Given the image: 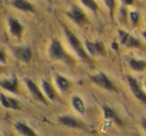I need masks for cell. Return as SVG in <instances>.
Listing matches in <instances>:
<instances>
[{
    "label": "cell",
    "instance_id": "6da1fadb",
    "mask_svg": "<svg viewBox=\"0 0 146 136\" xmlns=\"http://www.w3.org/2000/svg\"><path fill=\"white\" fill-rule=\"evenodd\" d=\"M49 55L54 60H62L64 62L70 63L71 59L68 55L65 53L58 40H53L49 47Z\"/></svg>",
    "mask_w": 146,
    "mask_h": 136
},
{
    "label": "cell",
    "instance_id": "7a4b0ae2",
    "mask_svg": "<svg viewBox=\"0 0 146 136\" xmlns=\"http://www.w3.org/2000/svg\"><path fill=\"white\" fill-rule=\"evenodd\" d=\"M64 30H65V33H66V36H67V38H68V41H69V43L71 44V46L73 47V49L76 51V53H77L78 55H79L81 58H83V59H85V60H87L88 59V56H87V54H86V52L84 51V49H83V47H82V45H81V43H80V41L78 40V38L75 36V35L73 34L72 32H71L69 29H67L66 27L64 28Z\"/></svg>",
    "mask_w": 146,
    "mask_h": 136
},
{
    "label": "cell",
    "instance_id": "3957f363",
    "mask_svg": "<svg viewBox=\"0 0 146 136\" xmlns=\"http://www.w3.org/2000/svg\"><path fill=\"white\" fill-rule=\"evenodd\" d=\"M91 79H92V81H94L96 84H98L100 87L104 88V89H107V90H109V91H114V90H115L113 84L110 82V80L107 78V76H106L105 74L101 73V72L94 76H91Z\"/></svg>",
    "mask_w": 146,
    "mask_h": 136
},
{
    "label": "cell",
    "instance_id": "277c9868",
    "mask_svg": "<svg viewBox=\"0 0 146 136\" xmlns=\"http://www.w3.org/2000/svg\"><path fill=\"white\" fill-rule=\"evenodd\" d=\"M127 79H128L129 86H130V88H131L134 95H135L139 100H141V101H143L146 103V94L142 91V89L140 88L139 84H138V82L136 81V79H134V78L131 77V76H128Z\"/></svg>",
    "mask_w": 146,
    "mask_h": 136
},
{
    "label": "cell",
    "instance_id": "5b68a950",
    "mask_svg": "<svg viewBox=\"0 0 146 136\" xmlns=\"http://www.w3.org/2000/svg\"><path fill=\"white\" fill-rule=\"evenodd\" d=\"M86 48H87L88 52L91 55H96V54H105V50H104V46L101 42H95L91 43L89 41H86L85 42Z\"/></svg>",
    "mask_w": 146,
    "mask_h": 136
},
{
    "label": "cell",
    "instance_id": "8992f818",
    "mask_svg": "<svg viewBox=\"0 0 146 136\" xmlns=\"http://www.w3.org/2000/svg\"><path fill=\"white\" fill-rule=\"evenodd\" d=\"M26 83H27V86H28L29 90H30V92L32 93V95L34 96V97L36 98V99L40 100V101H42L43 103L46 104L47 103L46 99H45V97L43 96V94L41 93L40 89H39V88L36 86V84H35L34 82L31 81V80H27Z\"/></svg>",
    "mask_w": 146,
    "mask_h": 136
},
{
    "label": "cell",
    "instance_id": "52a82bcc",
    "mask_svg": "<svg viewBox=\"0 0 146 136\" xmlns=\"http://www.w3.org/2000/svg\"><path fill=\"white\" fill-rule=\"evenodd\" d=\"M69 16H70L73 20H75L77 23H80V24L86 21V17H85V15H84V13L76 6L71 7L70 12H69Z\"/></svg>",
    "mask_w": 146,
    "mask_h": 136
},
{
    "label": "cell",
    "instance_id": "ba28073f",
    "mask_svg": "<svg viewBox=\"0 0 146 136\" xmlns=\"http://www.w3.org/2000/svg\"><path fill=\"white\" fill-rule=\"evenodd\" d=\"M16 54L20 60L24 61V62H29L32 57V52H31L30 48L28 47H22V48H18L16 51Z\"/></svg>",
    "mask_w": 146,
    "mask_h": 136
},
{
    "label": "cell",
    "instance_id": "9c48e42d",
    "mask_svg": "<svg viewBox=\"0 0 146 136\" xmlns=\"http://www.w3.org/2000/svg\"><path fill=\"white\" fill-rule=\"evenodd\" d=\"M15 128L24 136H37V134L30 127H28L26 124L22 122H17L15 124Z\"/></svg>",
    "mask_w": 146,
    "mask_h": 136
},
{
    "label": "cell",
    "instance_id": "30bf717a",
    "mask_svg": "<svg viewBox=\"0 0 146 136\" xmlns=\"http://www.w3.org/2000/svg\"><path fill=\"white\" fill-rule=\"evenodd\" d=\"M12 4H13V6H15L16 8L20 9V10L34 11V7H33V5H31L27 0H13Z\"/></svg>",
    "mask_w": 146,
    "mask_h": 136
},
{
    "label": "cell",
    "instance_id": "8fae6325",
    "mask_svg": "<svg viewBox=\"0 0 146 136\" xmlns=\"http://www.w3.org/2000/svg\"><path fill=\"white\" fill-rule=\"evenodd\" d=\"M17 84H18V80L16 77H13L12 79L9 80H3L1 81V86L4 89L9 90L11 92H17Z\"/></svg>",
    "mask_w": 146,
    "mask_h": 136
},
{
    "label": "cell",
    "instance_id": "7c38bea8",
    "mask_svg": "<svg viewBox=\"0 0 146 136\" xmlns=\"http://www.w3.org/2000/svg\"><path fill=\"white\" fill-rule=\"evenodd\" d=\"M59 121H60L62 124H64V125L68 126V127H71V128L80 127V125L77 122V120H76L75 118H73V117L68 116V115L60 116V117H59Z\"/></svg>",
    "mask_w": 146,
    "mask_h": 136
},
{
    "label": "cell",
    "instance_id": "4fadbf2b",
    "mask_svg": "<svg viewBox=\"0 0 146 136\" xmlns=\"http://www.w3.org/2000/svg\"><path fill=\"white\" fill-rule=\"evenodd\" d=\"M103 110H104V116H105L106 119L112 120V121H114L115 123H117V124H119V125H121L122 122H121V120H120V118L118 117L117 115H116V113L113 111V110L111 109V108L107 107V106H104Z\"/></svg>",
    "mask_w": 146,
    "mask_h": 136
},
{
    "label": "cell",
    "instance_id": "5bb4252c",
    "mask_svg": "<svg viewBox=\"0 0 146 136\" xmlns=\"http://www.w3.org/2000/svg\"><path fill=\"white\" fill-rule=\"evenodd\" d=\"M9 26H10L11 33H12L14 36H20L23 31V28L18 21L14 20V19H10V20H9Z\"/></svg>",
    "mask_w": 146,
    "mask_h": 136
},
{
    "label": "cell",
    "instance_id": "9a60e30c",
    "mask_svg": "<svg viewBox=\"0 0 146 136\" xmlns=\"http://www.w3.org/2000/svg\"><path fill=\"white\" fill-rule=\"evenodd\" d=\"M1 102H2V105L6 108H13V109H18V102L15 99L12 98H7L5 97L4 94H1Z\"/></svg>",
    "mask_w": 146,
    "mask_h": 136
},
{
    "label": "cell",
    "instance_id": "2e32d148",
    "mask_svg": "<svg viewBox=\"0 0 146 136\" xmlns=\"http://www.w3.org/2000/svg\"><path fill=\"white\" fill-rule=\"evenodd\" d=\"M55 80H56V83H57V85H58V87L60 88L62 91H67V90L69 89V87H70L69 81L65 77H63V76L56 75Z\"/></svg>",
    "mask_w": 146,
    "mask_h": 136
},
{
    "label": "cell",
    "instance_id": "e0dca14e",
    "mask_svg": "<svg viewBox=\"0 0 146 136\" xmlns=\"http://www.w3.org/2000/svg\"><path fill=\"white\" fill-rule=\"evenodd\" d=\"M72 104L73 107L75 108L79 113H84L85 112V106H84V103L82 101V99L78 96H74L72 98Z\"/></svg>",
    "mask_w": 146,
    "mask_h": 136
},
{
    "label": "cell",
    "instance_id": "ac0fdd59",
    "mask_svg": "<svg viewBox=\"0 0 146 136\" xmlns=\"http://www.w3.org/2000/svg\"><path fill=\"white\" fill-rule=\"evenodd\" d=\"M42 88H43V90H44L46 96L49 98V99L54 100L55 98H56V94H55V91L53 90V88L51 87V85L48 83V82L43 81L42 82Z\"/></svg>",
    "mask_w": 146,
    "mask_h": 136
},
{
    "label": "cell",
    "instance_id": "d6986e66",
    "mask_svg": "<svg viewBox=\"0 0 146 136\" xmlns=\"http://www.w3.org/2000/svg\"><path fill=\"white\" fill-rule=\"evenodd\" d=\"M130 66H131L132 69L136 70V71H142L146 67V62L142 60H135V59H132L129 62Z\"/></svg>",
    "mask_w": 146,
    "mask_h": 136
},
{
    "label": "cell",
    "instance_id": "ffe728a7",
    "mask_svg": "<svg viewBox=\"0 0 146 136\" xmlns=\"http://www.w3.org/2000/svg\"><path fill=\"white\" fill-rule=\"evenodd\" d=\"M125 45L128 47H136V46H139V41L137 40L136 38H134L133 36H131V35H129L127 38V40H126L125 42Z\"/></svg>",
    "mask_w": 146,
    "mask_h": 136
},
{
    "label": "cell",
    "instance_id": "44dd1931",
    "mask_svg": "<svg viewBox=\"0 0 146 136\" xmlns=\"http://www.w3.org/2000/svg\"><path fill=\"white\" fill-rule=\"evenodd\" d=\"M81 1H82L83 4H85L86 6H87L88 8L91 9V10H93V11L97 10L98 6H97V4H96V2L94 1V0H81Z\"/></svg>",
    "mask_w": 146,
    "mask_h": 136
},
{
    "label": "cell",
    "instance_id": "7402d4cb",
    "mask_svg": "<svg viewBox=\"0 0 146 136\" xmlns=\"http://www.w3.org/2000/svg\"><path fill=\"white\" fill-rule=\"evenodd\" d=\"M130 18H131L132 23L136 24V23L138 22V19H139V15L136 12H132V13H130Z\"/></svg>",
    "mask_w": 146,
    "mask_h": 136
},
{
    "label": "cell",
    "instance_id": "603a6c76",
    "mask_svg": "<svg viewBox=\"0 0 146 136\" xmlns=\"http://www.w3.org/2000/svg\"><path fill=\"white\" fill-rule=\"evenodd\" d=\"M105 3H106V5L108 6V8L110 9V11L112 12V10H113V7H114V0H105Z\"/></svg>",
    "mask_w": 146,
    "mask_h": 136
},
{
    "label": "cell",
    "instance_id": "cb8c5ba5",
    "mask_svg": "<svg viewBox=\"0 0 146 136\" xmlns=\"http://www.w3.org/2000/svg\"><path fill=\"white\" fill-rule=\"evenodd\" d=\"M142 126H143V128L146 130V118H144V119L142 120Z\"/></svg>",
    "mask_w": 146,
    "mask_h": 136
},
{
    "label": "cell",
    "instance_id": "d4e9b609",
    "mask_svg": "<svg viewBox=\"0 0 146 136\" xmlns=\"http://www.w3.org/2000/svg\"><path fill=\"white\" fill-rule=\"evenodd\" d=\"M1 61H2V62H5V59H4V53L3 52H1Z\"/></svg>",
    "mask_w": 146,
    "mask_h": 136
},
{
    "label": "cell",
    "instance_id": "484cf974",
    "mask_svg": "<svg viewBox=\"0 0 146 136\" xmlns=\"http://www.w3.org/2000/svg\"><path fill=\"white\" fill-rule=\"evenodd\" d=\"M125 2L127 3V4H132V2H133V0H125Z\"/></svg>",
    "mask_w": 146,
    "mask_h": 136
},
{
    "label": "cell",
    "instance_id": "4316f807",
    "mask_svg": "<svg viewBox=\"0 0 146 136\" xmlns=\"http://www.w3.org/2000/svg\"><path fill=\"white\" fill-rule=\"evenodd\" d=\"M112 45H113V47H114V48H115L116 50H117V44H116V43H113V44H112Z\"/></svg>",
    "mask_w": 146,
    "mask_h": 136
},
{
    "label": "cell",
    "instance_id": "83f0119b",
    "mask_svg": "<svg viewBox=\"0 0 146 136\" xmlns=\"http://www.w3.org/2000/svg\"><path fill=\"white\" fill-rule=\"evenodd\" d=\"M142 35H143V37H144V38L146 39V31H144V32L142 33Z\"/></svg>",
    "mask_w": 146,
    "mask_h": 136
},
{
    "label": "cell",
    "instance_id": "f1b7e54d",
    "mask_svg": "<svg viewBox=\"0 0 146 136\" xmlns=\"http://www.w3.org/2000/svg\"><path fill=\"white\" fill-rule=\"evenodd\" d=\"M145 86H146V83H145Z\"/></svg>",
    "mask_w": 146,
    "mask_h": 136
}]
</instances>
